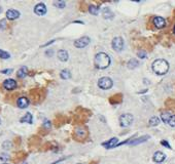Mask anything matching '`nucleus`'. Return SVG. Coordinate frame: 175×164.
<instances>
[{"mask_svg": "<svg viewBox=\"0 0 175 164\" xmlns=\"http://www.w3.org/2000/svg\"><path fill=\"white\" fill-rule=\"evenodd\" d=\"M111 61H110V57L108 54H106L104 53H99L98 54H96L95 59H94V64L97 69H106L108 68Z\"/></svg>", "mask_w": 175, "mask_h": 164, "instance_id": "nucleus-1", "label": "nucleus"}, {"mask_svg": "<svg viewBox=\"0 0 175 164\" xmlns=\"http://www.w3.org/2000/svg\"><path fill=\"white\" fill-rule=\"evenodd\" d=\"M151 68H153L154 72L158 74V75H165L168 72V70H169V64H168L167 61L163 59H159L155 60L153 63Z\"/></svg>", "mask_w": 175, "mask_h": 164, "instance_id": "nucleus-2", "label": "nucleus"}, {"mask_svg": "<svg viewBox=\"0 0 175 164\" xmlns=\"http://www.w3.org/2000/svg\"><path fill=\"white\" fill-rule=\"evenodd\" d=\"M161 119L166 124L175 127V115L169 113V112H164V113L161 114Z\"/></svg>", "mask_w": 175, "mask_h": 164, "instance_id": "nucleus-3", "label": "nucleus"}, {"mask_svg": "<svg viewBox=\"0 0 175 164\" xmlns=\"http://www.w3.org/2000/svg\"><path fill=\"white\" fill-rule=\"evenodd\" d=\"M133 120H134V117L131 114H123L119 117V124L123 127H128L132 124Z\"/></svg>", "mask_w": 175, "mask_h": 164, "instance_id": "nucleus-4", "label": "nucleus"}, {"mask_svg": "<svg viewBox=\"0 0 175 164\" xmlns=\"http://www.w3.org/2000/svg\"><path fill=\"white\" fill-rule=\"evenodd\" d=\"M112 80L108 78V77H102V78L99 79L98 81V86L101 89H104V90H107V89L112 87Z\"/></svg>", "mask_w": 175, "mask_h": 164, "instance_id": "nucleus-5", "label": "nucleus"}, {"mask_svg": "<svg viewBox=\"0 0 175 164\" xmlns=\"http://www.w3.org/2000/svg\"><path fill=\"white\" fill-rule=\"evenodd\" d=\"M112 48L115 51H122L124 48V40L121 37H115L112 40Z\"/></svg>", "mask_w": 175, "mask_h": 164, "instance_id": "nucleus-6", "label": "nucleus"}, {"mask_svg": "<svg viewBox=\"0 0 175 164\" xmlns=\"http://www.w3.org/2000/svg\"><path fill=\"white\" fill-rule=\"evenodd\" d=\"M89 43H90V38L89 37H82V38H79V39L75 40V42H74V46L77 47V48H83V47H86Z\"/></svg>", "mask_w": 175, "mask_h": 164, "instance_id": "nucleus-7", "label": "nucleus"}, {"mask_svg": "<svg viewBox=\"0 0 175 164\" xmlns=\"http://www.w3.org/2000/svg\"><path fill=\"white\" fill-rule=\"evenodd\" d=\"M3 87L7 89V90H12V89L17 87V82L14 79H6L3 82Z\"/></svg>", "mask_w": 175, "mask_h": 164, "instance_id": "nucleus-8", "label": "nucleus"}, {"mask_svg": "<svg viewBox=\"0 0 175 164\" xmlns=\"http://www.w3.org/2000/svg\"><path fill=\"white\" fill-rule=\"evenodd\" d=\"M34 12L37 15H44L47 14V6H45L43 3H39V4H37L35 6Z\"/></svg>", "mask_w": 175, "mask_h": 164, "instance_id": "nucleus-9", "label": "nucleus"}, {"mask_svg": "<svg viewBox=\"0 0 175 164\" xmlns=\"http://www.w3.org/2000/svg\"><path fill=\"white\" fill-rule=\"evenodd\" d=\"M19 17H20V12L18 11H16V9H8V11H6V18L11 21L17 20Z\"/></svg>", "mask_w": 175, "mask_h": 164, "instance_id": "nucleus-10", "label": "nucleus"}, {"mask_svg": "<svg viewBox=\"0 0 175 164\" xmlns=\"http://www.w3.org/2000/svg\"><path fill=\"white\" fill-rule=\"evenodd\" d=\"M154 25H155V28L162 29L166 26V21H165L162 17H155L154 19Z\"/></svg>", "mask_w": 175, "mask_h": 164, "instance_id": "nucleus-11", "label": "nucleus"}, {"mask_svg": "<svg viewBox=\"0 0 175 164\" xmlns=\"http://www.w3.org/2000/svg\"><path fill=\"white\" fill-rule=\"evenodd\" d=\"M17 105H18V107L21 108V109L27 108L28 106H29V99L27 98H25V96H21V98L18 99Z\"/></svg>", "mask_w": 175, "mask_h": 164, "instance_id": "nucleus-12", "label": "nucleus"}, {"mask_svg": "<svg viewBox=\"0 0 175 164\" xmlns=\"http://www.w3.org/2000/svg\"><path fill=\"white\" fill-rule=\"evenodd\" d=\"M165 158H166V155H165L164 153L160 152V151H158V152H155L154 154V161L157 162V163H161L163 162Z\"/></svg>", "mask_w": 175, "mask_h": 164, "instance_id": "nucleus-13", "label": "nucleus"}, {"mask_svg": "<svg viewBox=\"0 0 175 164\" xmlns=\"http://www.w3.org/2000/svg\"><path fill=\"white\" fill-rule=\"evenodd\" d=\"M118 141H119V140L116 139V137H112V139H110V141H106V143H103L102 146H104L105 148H107V149H110V148L116 147V145H118Z\"/></svg>", "mask_w": 175, "mask_h": 164, "instance_id": "nucleus-14", "label": "nucleus"}, {"mask_svg": "<svg viewBox=\"0 0 175 164\" xmlns=\"http://www.w3.org/2000/svg\"><path fill=\"white\" fill-rule=\"evenodd\" d=\"M75 136L79 140H83V139H86L87 137V130L83 129L82 127H79L75 129Z\"/></svg>", "mask_w": 175, "mask_h": 164, "instance_id": "nucleus-15", "label": "nucleus"}, {"mask_svg": "<svg viewBox=\"0 0 175 164\" xmlns=\"http://www.w3.org/2000/svg\"><path fill=\"white\" fill-rule=\"evenodd\" d=\"M68 57H69V56H68V53L66 50L58 51V59H59L61 62H66L68 60Z\"/></svg>", "mask_w": 175, "mask_h": 164, "instance_id": "nucleus-16", "label": "nucleus"}, {"mask_svg": "<svg viewBox=\"0 0 175 164\" xmlns=\"http://www.w3.org/2000/svg\"><path fill=\"white\" fill-rule=\"evenodd\" d=\"M102 15H103V18H104V19H111L113 14H112V11H110V8L104 7L102 9Z\"/></svg>", "mask_w": 175, "mask_h": 164, "instance_id": "nucleus-17", "label": "nucleus"}, {"mask_svg": "<svg viewBox=\"0 0 175 164\" xmlns=\"http://www.w3.org/2000/svg\"><path fill=\"white\" fill-rule=\"evenodd\" d=\"M148 139H150V137L148 136H145V137H138V139H136L134 141H130V145H138V144H140V143H143V141H147Z\"/></svg>", "mask_w": 175, "mask_h": 164, "instance_id": "nucleus-18", "label": "nucleus"}, {"mask_svg": "<svg viewBox=\"0 0 175 164\" xmlns=\"http://www.w3.org/2000/svg\"><path fill=\"white\" fill-rule=\"evenodd\" d=\"M138 66H139L138 61L135 60V59L130 60V61L128 62V64H127V67H128L129 69H135V68H137Z\"/></svg>", "mask_w": 175, "mask_h": 164, "instance_id": "nucleus-19", "label": "nucleus"}, {"mask_svg": "<svg viewBox=\"0 0 175 164\" xmlns=\"http://www.w3.org/2000/svg\"><path fill=\"white\" fill-rule=\"evenodd\" d=\"M27 74H28L27 67H22V68L18 71V77L19 78H24V77L27 76Z\"/></svg>", "mask_w": 175, "mask_h": 164, "instance_id": "nucleus-20", "label": "nucleus"}, {"mask_svg": "<svg viewBox=\"0 0 175 164\" xmlns=\"http://www.w3.org/2000/svg\"><path fill=\"white\" fill-rule=\"evenodd\" d=\"M21 122H27V123L31 124L32 123V115L30 113H27L21 119Z\"/></svg>", "mask_w": 175, "mask_h": 164, "instance_id": "nucleus-21", "label": "nucleus"}, {"mask_svg": "<svg viewBox=\"0 0 175 164\" xmlns=\"http://www.w3.org/2000/svg\"><path fill=\"white\" fill-rule=\"evenodd\" d=\"M160 124V119L158 117H151L150 119V126H157V125Z\"/></svg>", "mask_w": 175, "mask_h": 164, "instance_id": "nucleus-22", "label": "nucleus"}, {"mask_svg": "<svg viewBox=\"0 0 175 164\" xmlns=\"http://www.w3.org/2000/svg\"><path fill=\"white\" fill-rule=\"evenodd\" d=\"M60 76H61V78H62V79H69L71 77V74H70V72L68 70H63L62 72H61Z\"/></svg>", "mask_w": 175, "mask_h": 164, "instance_id": "nucleus-23", "label": "nucleus"}, {"mask_svg": "<svg viewBox=\"0 0 175 164\" xmlns=\"http://www.w3.org/2000/svg\"><path fill=\"white\" fill-rule=\"evenodd\" d=\"M89 11L90 14H92L94 15H97L99 14V7H97V6H94V5H91L89 7Z\"/></svg>", "mask_w": 175, "mask_h": 164, "instance_id": "nucleus-24", "label": "nucleus"}, {"mask_svg": "<svg viewBox=\"0 0 175 164\" xmlns=\"http://www.w3.org/2000/svg\"><path fill=\"white\" fill-rule=\"evenodd\" d=\"M9 57H11V56H9L8 53H6V51L0 49V57H1V59H9Z\"/></svg>", "mask_w": 175, "mask_h": 164, "instance_id": "nucleus-25", "label": "nucleus"}, {"mask_svg": "<svg viewBox=\"0 0 175 164\" xmlns=\"http://www.w3.org/2000/svg\"><path fill=\"white\" fill-rule=\"evenodd\" d=\"M55 5L59 8H64V6H65V1H56L55 2Z\"/></svg>", "mask_w": 175, "mask_h": 164, "instance_id": "nucleus-26", "label": "nucleus"}, {"mask_svg": "<svg viewBox=\"0 0 175 164\" xmlns=\"http://www.w3.org/2000/svg\"><path fill=\"white\" fill-rule=\"evenodd\" d=\"M137 56L140 57V59H145L146 57V53L143 50H139L138 51V53H137Z\"/></svg>", "mask_w": 175, "mask_h": 164, "instance_id": "nucleus-27", "label": "nucleus"}, {"mask_svg": "<svg viewBox=\"0 0 175 164\" xmlns=\"http://www.w3.org/2000/svg\"><path fill=\"white\" fill-rule=\"evenodd\" d=\"M5 27H6V21L1 20L0 21V29H1V30H4Z\"/></svg>", "mask_w": 175, "mask_h": 164, "instance_id": "nucleus-28", "label": "nucleus"}, {"mask_svg": "<svg viewBox=\"0 0 175 164\" xmlns=\"http://www.w3.org/2000/svg\"><path fill=\"white\" fill-rule=\"evenodd\" d=\"M8 158H9V156H7L6 154H1V155H0V159H1L2 161H6Z\"/></svg>", "mask_w": 175, "mask_h": 164, "instance_id": "nucleus-29", "label": "nucleus"}, {"mask_svg": "<svg viewBox=\"0 0 175 164\" xmlns=\"http://www.w3.org/2000/svg\"><path fill=\"white\" fill-rule=\"evenodd\" d=\"M162 145H163V146H165V147H167V148H169V149L171 148V147H170V145L168 144L166 141H162Z\"/></svg>", "mask_w": 175, "mask_h": 164, "instance_id": "nucleus-30", "label": "nucleus"}, {"mask_svg": "<svg viewBox=\"0 0 175 164\" xmlns=\"http://www.w3.org/2000/svg\"><path fill=\"white\" fill-rule=\"evenodd\" d=\"M12 72V70L11 69H8V70H4V71H2L1 73H3V74H9V73H11Z\"/></svg>", "mask_w": 175, "mask_h": 164, "instance_id": "nucleus-31", "label": "nucleus"}, {"mask_svg": "<svg viewBox=\"0 0 175 164\" xmlns=\"http://www.w3.org/2000/svg\"><path fill=\"white\" fill-rule=\"evenodd\" d=\"M173 33H174V35H175V26H174V28H173Z\"/></svg>", "mask_w": 175, "mask_h": 164, "instance_id": "nucleus-32", "label": "nucleus"}, {"mask_svg": "<svg viewBox=\"0 0 175 164\" xmlns=\"http://www.w3.org/2000/svg\"><path fill=\"white\" fill-rule=\"evenodd\" d=\"M1 11H2V9H1V7H0V12H1Z\"/></svg>", "mask_w": 175, "mask_h": 164, "instance_id": "nucleus-33", "label": "nucleus"}, {"mask_svg": "<svg viewBox=\"0 0 175 164\" xmlns=\"http://www.w3.org/2000/svg\"><path fill=\"white\" fill-rule=\"evenodd\" d=\"M0 124H1V120H0Z\"/></svg>", "mask_w": 175, "mask_h": 164, "instance_id": "nucleus-34", "label": "nucleus"}, {"mask_svg": "<svg viewBox=\"0 0 175 164\" xmlns=\"http://www.w3.org/2000/svg\"><path fill=\"white\" fill-rule=\"evenodd\" d=\"M77 164H82V163H77Z\"/></svg>", "mask_w": 175, "mask_h": 164, "instance_id": "nucleus-35", "label": "nucleus"}, {"mask_svg": "<svg viewBox=\"0 0 175 164\" xmlns=\"http://www.w3.org/2000/svg\"><path fill=\"white\" fill-rule=\"evenodd\" d=\"M3 164H7V163H3Z\"/></svg>", "mask_w": 175, "mask_h": 164, "instance_id": "nucleus-36", "label": "nucleus"}, {"mask_svg": "<svg viewBox=\"0 0 175 164\" xmlns=\"http://www.w3.org/2000/svg\"><path fill=\"white\" fill-rule=\"evenodd\" d=\"M24 164H27V163H24Z\"/></svg>", "mask_w": 175, "mask_h": 164, "instance_id": "nucleus-37", "label": "nucleus"}]
</instances>
